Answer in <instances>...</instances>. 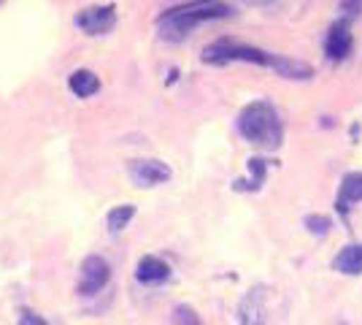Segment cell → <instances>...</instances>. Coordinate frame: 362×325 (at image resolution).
I'll return each mask as SVG.
<instances>
[{
	"label": "cell",
	"mask_w": 362,
	"mask_h": 325,
	"mask_svg": "<svg viewBox=\"0 0 362 325\" xmlns=\"http://www.w3.org/2000/svg\"><path fill=\"white\" fill-rule=\"evenodd\" d=\"M233 16V6L225 0H189L173 6L157 16V35L163 41H184L187 35H192L195 28L211 19H227Z\"/></svg>",
	"instance_id": "obj_1"
},
{
	"label": "cell",
	"mask_w": 362,
	"mask_h": 325,
	"mask_svg": "<svg viewBox=\"0 0 362 325\" xmlns=\"http://www.w3.org/2000/svg\"><path fill=\"white\" fill-rule=\"evenodd\" d=\"M235 125H238V133H241L249 144H255V147L276 149V147H281V141H284L281 117H279L276 106L268 103V101H252V103H246V106L241 108Z\"/></svg>",
	"instance_id": "obj_2"
},
{
	"label": "cell",
	"mask_w": 362,
	"mask_h": 325,
	"mask_svg": "<svg viewBox=\"0 0 362 325\" xmlns=\"http://www.w3.org/2000/svg\"><path fill=\"white\" fill-rule=\"evenodd\" d=\"M200 60L209 62V65H227V62H255L262 68H273L276 55L265 52L259 47H249V44H238V41H230V38H219L209 47L203 49Z\"/></svg>",
	"instance_id": "obj_3"
},
{
	"label": "cell",
	"mask_w": 362,
	"mask_h": 325,
	"mask_svg": "<svg viewBox=\"0 0 362 325\" xmlns=\"http://www.w3.org/2000/svg\"><path fill=\"white\" fill-rule=\"evenodd\" d=\"M108 279H111V266L103 255H90V258H84V263L78 268V293L81 295H95L100 293L103 287L108 285Z\"/></svg>",
	"instance_id": "obj_4"
},
{
	"label": "cell",
	"mask_w": 362,
	"mask_h": 325,
	"mask_svg": "<svg viewBox=\"0 0 362 325\" xmlns=\"http://www.w3.org/2000/svg\"><path fill=\"white\" fill-rule=\"evenodd\" d=\"M127 173L138 187H154L163 185L173 176V171L165 160H157V157H138L127 163Z\"/></svg>",
	"instance_id": "obj_5"
},
{
	"label": "cell",
	"mask_w": 362,
	"mask_h": 325,
	"mask_svg": "<svg viewBox=\"0 0 362 325\" xmlns=\"http://www.w3.org/2000/svg\"><path fill=\"white\" fill-rule=\"evenodd\" d=\"M76 25L90 35H106L117 25V6L103 3V6H87L76 14Z\"/></svg>",
	"instance_id": "obj_6"
},
{
	"label": "cell",
	"mask_w": 362,
	"mask_h": 325,
	"mask_svg": "<svg viewBox=\"0 0 362 325\" xmlns=\"http://www.w3.org/2000/svg\"><path fill=\"white\" fill-rule=\"evenodd\" d=\"M238 325H268V290H265V285H255L241 298Z\"/></svg>",
	"instance_id": "obj_7"
},
{
	"label": "cell",
	"mask_w": 362,
	"mask_h": 325,
	"mask_svg": "<svg viewBox=\"0 0 362 325\" xmlns=\"http://www.w3.org/2000/svg\"><path fill=\"white\" fill-rule=\"evenodd\" d=\"M351 47H354V38H351V30H349V22L346 19L335 22L330 28V33H327V38H325V55H327V60L332 62L346 60L349 55H351Z\"/></svg>",
	"instance_id": "obj_8"
},
{
	"label": "cell",
	"mask_w": 362,
	"mask_h": 325,
	"mask_svg": "<svg viewBox=\"0 0 362 325\" xmlns=\"http://www.w3.org/2000/svg\"><path fill=\"white\" fill-rule=\"evenodd\" d=\"M360 201H362V171H349L346 176L341 179V190H338V198H335V209L346 217L349 209Z\"/></svg>",
	"instance_id": "obj_9"
},
{
	"label": "cell",
	"mask_w": 362,
	"mask_h": 325,
	"mask_svg": "<svg viewBox=\"0 0 362 325\" xmlns=\"http://www.w3.org/2000/svg\"><path fill=\"white\" fill-rule=\"evenodd\" d=\"M271 71H276L279 76L284 79H295V81H308L314 76V68L308 62L298 60V57H287V55H276Z\"/></svg>",
	"instance_id": "obj_10"
},
{
	"label": "cell",
	"mask_w": 362,
	"mask_h": 325,
	"mask_svg": "<svg viewBox=\"0 0 362 325\" xmlns=\"http://www.w3.org/2000/svg\"><path fill=\"white\" fill-rule=\"evenodd\" d=\"M136 277L144 285H160V282H165L170 277V266L165 261H160V258H154V255H146V258L138 261Z\"/></svg>",
	"instance_id": "obj_11"
},
{
	"label": "cell",
	"mask_w": 362,
	"mask_h": 325,
	"mask_svg": "<svg viewBox=\"0 0 362 325\" xmlns=\"http://www.w3.org/2000/svg\"><path fill=\"white\" fill-rule=\"evenodd\" d=\"M332 268L346 274V277H360L362 274V244H346L335 255Z\"/></svg>",
	"instance_id": "obj_12"
},
{
	"label": "cell",
	"mask_w": 362,
	"mask_h": 325,
	"mask_svg": "<svg viewBox=\"0 0 362 325\" xmlns=\"http://www.w3.org/2000/svg\"><path fill=\"white\" fill-rule=\"evenodd\" d=\"M68 87L76 98H90L100 90V76L90 71V68H76L74 74L68 76Z\"/></svg>",
	"instance_id": "obj_13"
},
{
	"label": "cell",
	"mask_w": 362,
	"mask_h": 325,
	"mask_svg": "<svg viewBox=\"0 0 362 325\" xmlns=\"http://www.w3.org/2000/svg\"><path fill=\"white\" fill-rule=\"evenodd\" d=\"M136 217V206L133 203H122V206H114L111 212H108L106 222H108V231L111 233H119L124 231L127 225H130V219Z\"/></svg>",
	"instance_id": "obj_14"
},
{
	"label": "cell",
	"mask_w": 362,
	"mask_h": 325,
	"mask_svg": "<svg viewBox=\"0 0 362 325\" xmlns=\"http://www.w3.org/2000/svg\"><path fill=\"white\" fill-rule=\"evenodd\" d=\"M249 171H252V179L249 182H235V190H259V185L265 182V173H268V163L262 157H252Z\"/></svg>",
	"instance_id": "obj_15"
},
{
	"label": "cell",
	"mask_w": 362,
	"mask_h": 325,
	"mask_svg": "<svg viewBox=\"0 0 362 325\" xmlns=\"http://www.w3.org/2000/svg\"><path fill=\"white\" fill-rule=\"evenodd\" d=\"M170 325H206V323L200 320V314L189 304H179V307H173V312H170Z\"/></svg>",
	"instance_id": "obj_16"
},
{
	"label": "cell",
	"mask_w": 362,
	"mask_h": 325,
	"mask_svg": "<svg viewBox=\"0 0 362 325\" xmlns=\"http://www.w3.org/2000/svg\"><path fill=\"white\" fill-rule=\"evenodd\" d=\"M303 225L308 228V233H314V236H325V233L330 231V217L325 215H308L305 219H303Z\"/></svg>",
	"instance_id": "obj_17"
},
{
	"label": "cell",
	"mask_w": 362,
	"mask_h": 325,
	"mask_svg": "<svg viewBox=\"0 0 362 325\" xmlns=\"http://www.w3.org/2000/svg\"><path fill=\"white\" fill-rule=\"evenodd\" d=\"M19 325H49V323H46L41 314H35V312L25 309V312H22V317H19Z\"/></svg>",
	"instance_id": "obj_18"
},
{
	"label": "cell",
	"mask_w": 362,
	"mask_h": 325,
	"mask_svg": "<svg viewBox=\"0 0 362 325\" xmlns=\"http://www.w3.org/2000/svg\"><path fill=\"white\" fill-rule=\"evenodd\" d=\"M341 8L346 11V16H354L362 8V0H344V3H341Z\"/></svg>",
	"instance_id": "obj_19"
}]
</instances>
